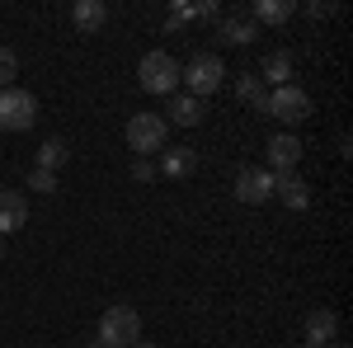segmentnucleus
Returning <instances> with one entry per match:
<instances>
[{
    "label": "nucleus",
    "mask_w": 353,
    "mask_h": 348,
    "mask_svg": "<svg viewBox=\"0 0 353 348\" xmlns=\"http://www.w3.org/2000/svg\"><path fill=\"white\" fill-rule=\"evenodd\" d=\"M137 81H141L146 94H179V61L156 48V52H146L137 61Z\"/></svg>",
    "instance_id": "nucleus-1"
},
{
    "label": "nucleus",
    "mask_w": 353,
    "mask_h": 348,
    "mask_svg": "<svg viewBox=\"0 0 353 348\" xmlns=\"http://www.w3.org/2000/svg\"><path fill=\"white\" fill-rule=\"evenodd\" d=\"M137 339H141V316H137L132 306H109L104 316H99V339L94 344H104V348H132Z\"/></svg>",
    "instance_id": "nucleus-2"
},
{
    "label": "nucleus",
    "mask_w": 353,
    "mask_h": 348,
    "mask_svg": "<svg viewBox=\"0 0 353 348\" xmlns=\"http://www.w3.org/2000/svg\"><path fill=\"white\" fill-rule=\"evenodd\" d=\"M165 136H170L165 113H132V118H128V146H132L141 161L161 156V151H165Z\"/></svg>",
    "instance_id": "nucleus-3"
},
{
    "label": "nucleus",
    "mask_w": 353,
    "mask_h": 348,
    "mask_svg": "<svg viewBox=\"0 0 353 348\" xmlns=\"http://www.w3.org/2000/svg\"><path fill=\"white\" fill-rule=\"evenodd\" d=\"M269 118H278L283 127H301L306 118H311V94L301 90V85H278L269 90V108H264Z\"/></svg>",
    "instance_id": "nucleus-4"
},
{
    "label": "nucleus",
    "mask_w": 353,
    "mask_h": 348,
    "mask_svg": "<svg viewBox=\"0 0 353 348\" xmlns=\"http://www.w3.org/2000/svg\"><path fill=\"white\" fill-rule=\"evenodd\" d=\"M33 123H38V99L19 85L0 90V132H28Z\"/></svg>",
    "instance_id": "nucleus-5"
},
{
    "label": "nucleus",
    "mask_w": 353,
    "mask_h": 348,
    "mask_svg": "<svg viewBox=\"0 0 353 348\" xmlns=\"http://www.w3.org/2000/svg\"><path fill=\"white\" fill-rule=\"evenodd\" d=\"M221 76H226V66H221V57H193L189 66H179V81L189 85V94L193 99H208V94H217V85Z\"/></svg>",
    "instance_id": "nucleus-6"
},
{
    "label": "nucleus",
    "mask_w": 353,
    "mask_h": 348,
    "mask_svg": "<svg viewBox=\"0 0 353 348\" xmlns=\"http://www.w3.org/2000/svg\"><path fill=\"white\" fill-rule=\"evenodd\" d=\"M236 198L250 203V207L269 203V198H273V174L264 170V165H245L241 174H236Z\"/></svg>",
    "instance_id": "nucleus-7"
},
{
    "label": "nucleus",
    "mask_w": 353,
    "mask_h": 348,
    "mask_svg": "<svg viewBox=\"0 0 353 348\" xmlns=\"http://www.w3.org/2000/svg\"><path fill=\"white\" fill-rule=\"evenodd\" d=\"M301 136H292V132H278L269 141V174H292L297 170V161H301Z\"/></svg>",
    "instance_id": "nucleus-8"
},
{
    "label": "nucleus",
    "mask_w": 353,
    "mask_h": 348,
    "mask_svg": "<svg viewBox=\"0 0 353 348\" xmlns=\"http://www.w3.org/2000/svg\"><path fill=\"white\" fill-rule=\"evenodd\" d=\"M273 198H283L292 212H306L311 207V184L301 174H273Z\"/></svg>",
    "instance_id": "nucleus-9"
},
{
    "label": "nucleus",
    "mask_w": 353,
    "mask_h": 348,
    "mask_svg": "<svg viewBox=\"0 0 353 348\" xmlns=\"http://www.w3.org/2000/svg\"><path fill=\"white\" fill-rule=\"evenodd\" d=\"M334 334H339V320H334V311H311V316H306V325H301V339H306V348H325V344H334Z\"/></svg>",
    "instance_id": "nucleus-10"
},
{
    "label": "nucleus",
    "mask_w": 353,
    "mask_h": 348,
    "mask_svg": "<svg viewBox=\"0 0 353 348\" xmlns=\"http://www.w3.org/2000/svg\"><path fill=\"white\" fill-rule=\"evenodd\" d=\"M24 226H28V203H24V193L5 188V193H0V236H14V231H24Z\"/></svg>",
    "instance_id": "nucleus-11"
},
{
    "label": "nucleus",
    "mask_w": 353,
    "mask_h": 348,
    "mask_svg": "<svg viewBox=\"0 0 353 348\" xmlns=\"http://www.w3.org/2000/svg\"><path fill=\"white\" fill-rule=\"evenodd\" d=\"M193 170H198V151L193 146H165L161 151V165H156V174H165V179H189Z\"/></svg>",
    "instance_id": "nucleus-12"
},
{
    "label": "nucleus",
    "mask_w": 353,
    "mask_h": 348,
    "mask_svg": "<svg viewBox=\"0 0 353 348\" xmlns=\"http://www.w3.org/2000/svg\"><path fill=\"white\" fill-rule=\"evenodd\" d=\"M71 24L94 38L99 28L109 24V5H104V0H76V5H71Z\"/></svg>",
    "instance_id": "nucleus-13"
},
{
    "label": "nucleus",
    "mask_w": 353,
    "mask_h": 348,
    "mask_svg": "<svg viewBox=\"0 0 353 348\" xmlns=\"http://www.w3.org/2000/svg\"><path fill=\"white\" fill-rule=\"evenodd\" d=\"M245 14H250L259 28H264V24H288V19L297 14V5H292V0H254Z\"/></svg>",
    "instance_id": "nucleus-14"
},
{
    "label": "nucleus",
    "mask_w": 353,
    "mask_h": 348,
    "mask_svg": "<svg viewBox=\"0 0 353 348\" xmlns=\"http://www.w3.org/2000/svg\"><path fill=\"white\" fill-rule=\"evenodd\" d=\"M259 38V24L250 19V14H226L221 19V43H231V48H250Z\"/></svg>",
    "instance_id": "nucleus-15"
},
{
    "label": "nucleus",
    "mask_w": 353,
    "mask_h": 348,
    "mask_svg": "<svg viewBox=\"0 0 353 348\" xmlns=\"http://www.w3.org/2000/svg\"><path fill=\"white\" fill-rule=\"evenodd\" d=\"M179 127H198L203 123V99H193V94H170V108H165ZM165 118V123H170Z\"/></svg>",
    "instance_id": "nucleus-16"
},
{
    "label": "nucleus",
    "mask_w": 353,
    "mask_h": 348,
    "mask_svg": "<svg viewBox=\"0 0 353 348\" xmlns=\"http://www.w3.org/2000/svg\"><path fill=\"white\" fill-rule=\"evenodd\" d=\"M288 76H292V52H288V48H278V52L264 57V66H259V81L264 85H292Z\"/></svg>",
    "instance_id": "nucleus-17"
},
{
    "label": "nucleus",
    "mask_w": 353,
    "mask_h": 348,
    "mask_svg": "<svg viewBox=\"0 0 353 348\" xmlns=\"http://www.w3.org/2000/svg\"><path fill=\"white\" fill-rule=\"evenodd\" d=\"M66 161H71V146H66L61 136H48V141L38 146V165H33V170H52V174H57Z\"/></svg>",
    "instance_id": "nucleus-18"
},
{
    "label": "nucleus",
    "mask_w": 353,
    "mask_h": 348,
    "mask_svg": "<svg viewBox=\"0 0 353 348\" xmlns=\"http://www.w3.org/2000/svg\"><path fill=\"white\" fill-rule=\"evenodd\" d=\"M236 94H241L245 104H254V108H259V113L269 108V85L259 81V76H250V71H245L241 81H236Z\"/></svg>",
    "instance_id": "nucleus-19"
},
{
    "label": "nucleus",
    "mask_w": 353,
    "mask_h": 348,
    "mask_svg": "<svg viewBox=\"0 0 353 348\" xmlns=\"http://www.w3.org/2000/svg\"><path fill=\"white\" fill-rule=\"evenodd\" d=\"M14 76H19V57H14V48H0V90H10Z\"/></svg>",
    "instance_id": "nucleus-20"
},
{
    "label": "nucleus",
    "mask_w": 353,
    "mask_h": 348,
    "mask_svg": "<svg viewBox=\"0 0 353 348\" xmlns=\"http://www.w3.org/2000/svg\"><path fill=\"white\" fill-rule=\"evenodd\" d=\"M28 188L33 193H57V174L52 170H28Z\"/></svg>",
    "instance_id": "nucleus-21"
},
{
    "label": "nucleus",
    "mask_w": 353,
    "mask_h": 348,
    "mask_svg": "<svg viewBox=\"0 0 353 348\" xmlns=\"http://www.w3.org/2000/svg\"><path fill=\"white\" fill-rule=\"evenodd\" d=\"M132 179L137 184H151V179H156V161H141V156H137L132 161Z\"/></svg>",
    "instance_id": "nucleus-22"
},
{
    "label": "nucleus",
    "mask_w": 353,
    "mask_h": 348,
    "mask_svg": "<svg viewBox=\"0 0 353 348\" xmlns=\"http://www.w3.org/2000/svg\"><path fill=\"white\" fill-rule=\"evenodd\" d=\"M189 19H193V10H189V5H174V10L165 14V28L174 33V28H179V24H189Z\"/></svg>",
    "instance_id": "nucleus-23"
},
{
    "label": "nucleus",
    "mask_w": 353,
    "mask_h": 348,
    "mask_svg": "<svg viewBox=\"0 0 353 348\" xmlns=\"http://www.w3.org/2000/svg\"><path fill=\"white\" fill-rule=\"evenodd\" d=\"M306 14H311V19H330V14H334V5H330V0H311V5H306Z\"/></svg>",
    "instance_id": "nucleus-24"
},
{
    "label": "nucleus",
    "mask_w": 353,
    "mask_h": 348,
    "mask_svg": "<svg viewBox=\"0 0 353 348\" xmlns=\"http://www.w3.org/2000/svg\"><path fill=\"white\" fill-rule=\"evenodd\" d=\"M132 348H161V344H146V339H137V344Z\"/></svg>",
    "instance_id": "nucleus-25"
},
{
    "label": "nucleus",
    "mask_w": 353,
    "mask_h": 348,
    "mask_svg": "<svg viewBox=\"0 0 353 348\" xmlns=\"http://www.w3.org/2000/svg\"><path fill=\"white\" fill-rule=\"evenodd\" d=\"M0 259H5V236H0Z\"/></svg>",
    "instance_id": "nucleus-26"
},
{
    "label": "nucleus",
    "mask_w": 353,
    "mask_h": 348,
    "mask_svg": "<svg viewBox=\"0 0 353 348\" xmlns=\"http://www.w3.org/2000/svg\"><path fill=\"white\" fill-rule=\"evenodd\" d=\"M325 348H349V344H325Z\"/></svg>",
    "instance_id": "nucleus-27"
},
{
    "label": "nucleus",
    "mask_w": 353,
    "mask_h": 348,
    "mask_svg": "<svg viewBox=\"0 0 353 348\" xmlns=\"http://www.w3.org/2000/svg\"><path fill=\"white\" fill-rule=\"evenodd\" d=\"M90 348H104V344H90Z\"/></svg>",
    "instance_id": "nucleus-28"
}]
</instances>
